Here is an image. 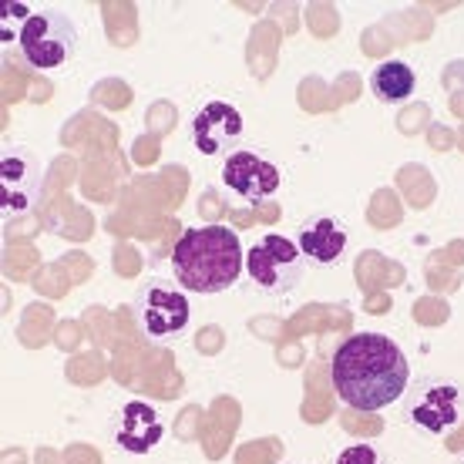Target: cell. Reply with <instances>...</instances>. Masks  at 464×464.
Listing matches in <instances>:
<instances>
[{"label":"cell","instance_id":"14","mask_svg":"<svg viewBox=\"0 0 464 464\" xmlns=\"http://www.w3.org/2000/svg\"><path fill=\"white\" fill-rule=\"evenodd\" d=\"M454 464H464V454H461V458H458V461H454Z\"/></svg>","mask_w":464,"mask_h":464},{"label":"cell","instance_id":"3","mask_svg":"<svg viewBox=\"0 0 464 464\" xmlns=\"http://www.w3.org/2000/svg\"><path fill=\"white\" fill-rule=\"evenodd\" d=\"M17 54L34 71H54L78 51V27L61 11H31L17 31Z\"/></svg>","mask_w":464,"mask_h":464},{"label":"cell","instance_id":"10","mask_svg":"<svg viewBox=\"0 0 464 464\" xmlns=\"http://www.w3.org/2000/svg\"><path fill=\"white\" fill-rule=\"evenodd\" d=\"M41 192V175L31 155L7 151L0 159V198H4V216H21L34 206Z\"/></svg>","mask_w":464,"mask_h":464},{"label":"cell","instance_id":"5","mask_svg":"<svg viewBox=\"0 0 464 464\" xmlns=\"http://www.w3.org/2000/svg\"><path fill=\"white\" fill-rule=\"evenodd\" d=\"M303 269H306V256L300 253V246L293 239L279 236V232H266L246 253V273L269 296H286V293L296 290Z\"/></svg>","mask_w":464,"mask_h":464},{"label":"cell","instance_id":"13","mask_svg":"<svg viewBox=\"0 0 464 464\" xmlns=\"http://www.w3.org/2000/svg\"><path fill=\"white\" fill-rule=\"evenodd\" d=\"M334 464H383V461L373 444H350V448H343V451L337 454Z\"/></svg>","mask_w":464,"mask_h":464},{"label":"cell","instance_id":"4","mask_svg":"<svg viewBox=\"0 0 464 464\" xmlns=\"http://www.w3.org/2000/svg\"><path fill=\"white\" fill-rule=\"evenodd\" d=\"M404 420L434 438L451 434L461 420V387L448 377H434V373L418 377L414 387H407Z\"/></svg>","mask_w":464,"mask_h":464},{"label":"cell","instance_id":"6","mask_svg":"<svg viewBox=\"0 0 464 464\" xmlns=\"http://www.w3.org/2000/svg\"><path fill=\"white\" fill-rule=\"evenodd\" d=\"M135 320L151 340H175L192 320V306L182 290L149 283L135 296Z\"/></svg>","mask_w":464,"mask_h":464},{"label":"cell","instance_id":"1","mask_svg":"<svg viewBox=\"0 0 464 464\" xmlns=\"http://www.w3.org/2000/svg\"><path fill=\"white\" fill-rule=\"evenodd\" d=\"M330 381L337 397L353 411H383L397 404L411 387V363L387 334H350L330 360Z\"/></svg>","mask_w":464,"mask_h":464},{"label":"cell","instance_id":"9","mask_svg":"<svg viewBox=\"0 0 464 464\" xmlns=\"http://www.w3.org/2000/svg\"><path fill=\"white\" fill-rule=\"evenodd\" d=\"M165 438V424L159 418V411L145 401H128L118 411L115 424H111V441L128 454H149L159 448Z\"/></svg>","mask_w":464,"mask_h":464},{"label":"cell","instance_id":"8","mask_svg":"<svg viewBox=\"0 0 464 464\" xmlns=\"http://www.w3.org/2000/svg\"><path fill=\"white\" fill-rule=\"evenodd\" d=\"M243 131H246L243 115L229 102H209V105L198 108L196 118H192V145L202 155H222V151H229L236 141L243 139Z\"/></svg>","mask_w":464,"mask_h":464},{"label":"cell","instance_id":"12","mask_svg":"<svg viewBox=\"0 0 464 464\" xmlns=\"http://www.w3.org/2000/svg\"><path fill=\"white\" fill-rule=\"evenodd\" d=\"M418 88V74L407 61H387L371 71V92L381 105H401Z\"/></svg>","mask_w":464,"mask_h":464},{"label":"cell","instance_id":"2","mask_svg":"<svg viewBox=\"0 0 464 464\" xmlns=\"http://www.w3.org/2000/svg\"><path fill=\"white\" fill-rule=\"evenodd\" d=\"M243 269V243L229 226H188L172 246V273L179 286L198 296L226 293L236 286Z\"/></svg>","mask_w":464,"mask_h":464},{"label":"cell","instance_id":"11","mask_svg":"<svg viewBox=\"0 0 464 464\" xmlns=\"http://www.w3.org/2000/svg\"><path fill=\"white\" fill-rule=\"evenodd\" d=\"M350 236L337 216H310L300 229V253L314 266H337L347 253Z\"/></svg>","mask_w":464,"mask_h":464},{"label":"cell","instance_id":"7","mask_svg":"<svg viewBox=\"0 0 464 464\" xmlns=\"http://www.w3.org/2000/svg\"><path fill=\"white\" fill-rule=\"evenodd\" d=\"M222 186L236 192L239 198H249V202H266L279 192L283 186V172L279 165L266 162L263 155L246 149H236L232 155H226V165H222Z\"/></svg>","mask_w":464,"mask_h":464}]
</instances>
